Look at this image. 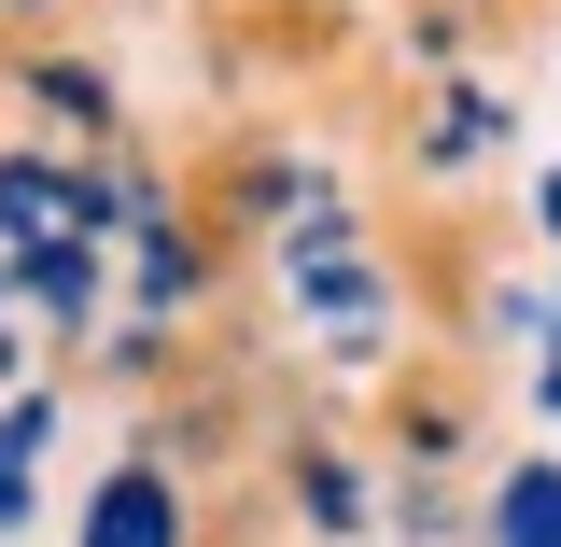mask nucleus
<instances>
[{
	"label": "nucleus",
	"instance_id": "obj_4",
	"mask_svg": "<svg viewBox=\"0 0 561 547\" xmlns=\"http://www.w3.org/2000/svg\"><path fill=\"white\" fill-rule=\"evenodd\" d=\"M548 225H561V183H548Z\"/></svg>",
	"mask_w": 561,
	"mask_h": 547
},
{
	"label": "nucleus",
	"instance_id": "obj_2",
	"mask_svg": "<svg viewBox=\"0 0 561 547\" xmlns=\"http://www.w3.org/2000/svg\"><path fill=\"white\" fill-rule=\"evenodd\" d=\"M491 547H561V464H505V491H491Z\"/></svg>",
	"mask_w": 561,
	"mask_h": 547
},
{
	"label": "nucleus",
	"instance_id": "obj_1",
	"mask_svg": "<svg viewBox=\"0 0 561 547\" xmlns=\"http://www.w3.org/2000/svg\"><path fill=\"white\" fill-rule=\"evenodd\" d=\"M84 547H183V491L154 478V464H113V478L84 491Z\"/></svg>",
	"mask_w": 561,
	"mask_h": 547
},
{
	"label": "nucleus",
	"instance_id": "obj_3",
	"mask_svg": "<svg viewBox=\"0 0 561 547\" xmlns=\"http://www.w3.org/2000/svg\"><path fill=\"white\" fill-rule=\"evenodd\" d=\"M28 435H43V421H14V435H0V505H14V449H28Z\"/></svg>",
	"mask_w": 561,
	"mask_h": 547
}]
</instances>
